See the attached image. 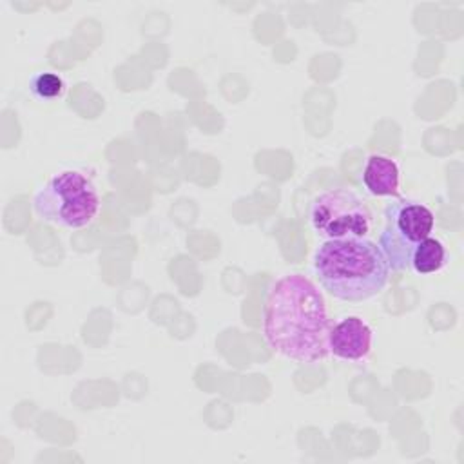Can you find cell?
<instances>
[{
  "mask_svg": "<svg viewBox=\"0 0 464 464\" xmlns=\"http://www.w3.org/2000/svg\"><path fill=\"white\" fill-rule=\"evenodd\" d=\"M263 332L274 352L295 362L326 359L330 319L323 294L303 274L279 277L265 299Z\"/></svg>",
  "mask_w": 464,
  "mask_h": 464,
  "instance_id": "1",
  "label": "cell"
},
{
  "mask_svg": "<svg viewBox=\"0 0 464 464\" xmlns=\"http://www.w3.org/2000/svg\"><path fill=\"white\" fill-rule=\"evenodd\" d=\"M310 223L315 234L326 241L366 237L372 232V212L359 194L335 187L314 198Z\"/></svg>",
  "mask_w": 464,
  "mask_h": 464,
  "instance_id": "5",
  "label": "cell"
},
{
  "mask_svg": "<svg viewBox=\"0 0 464 464\" xmlns=\"http://www.w3.org/2000/svg\"><path fill=\"white\" fill-rule=\"evenodd\" d=\"M34 212L47 223L80 228L89 225L100 207L94 183L80 170H62L34 194Z\"/></svg>",
  "mask_w": 464,
  "mask_h": 464,
  "instance_id": "3",
  "label": "cell"
},
{
  "mask_svg": "<svg viewBox=\"0 0 464 464\" xmlns=\"http://www.w3.org/2000/svg\"><path fill=\"white\" fill-rule=\"evenodd\" d=\"M362 185L372 196L401 198V170L399 165L386 156L373 154L362 169Z\"/></svg>",
  "mask_w": 464,
  "mask_h": 464,
  "instance_id": "7",
  "label": "cell"
},
{
  "mask_svg": "<svg viewBox=\"0 0 464 464\" xmlns=\"http://www.w3.org/2000/svg\"><path fill=\"white\" fill-rule=\"evenodd\" d=\"M433 212L419 201L397 198L384 207V228L377 246L388 261L390 270L402 272L410 266L415 246L433 230Z\"/></svg>",
  "mask_w": 464,
  "mask_h": 464,
  "instance_id": "4",
  "label": "cell"
},
{
  "mask_svg": "<svg viewBox=\"0 0 464 464\" xmlns=\"http://www.w3.org/2000/svg\"><path fill=\"white\" fill-rule=\"evenodd\" d=\"M321 286L335 299L361 303L377 295L390 279V266L368 237L328 239L314 254Z\"/></svg>",
  "mask_w": 464,
  "mask_h": 464,
  "instance_id": "2",
  "label": "cell"
},
{
  "mask_svg": "<svg viewBox=\"0 0 464 464\" xmlns=\"http://www.w3.org/2000/svg\"><path fill=\"white\" fill-rule=\"evenodd\" d=\"M328 350L343 361H362L372 352V328L361 317L348 315L330 328Z\"/></svg>",
  "mask_w": 464,
  "mask_h": 464,
  "instance_id": "6",
  "label": "cell"
},
{
  "mask_svg": "<svg viewBox=\"0 0 464 464\" xmlns=\"http://www.w3.org/2000/svg\"><path fill=\"white\" fill-rule=\"evenodd\" d=\"M29 89L40 100H54V98L63 94L65 85H63L62 76H58L56 72L44 71V72H38L31 78Z\"/></svg>",
  "mask_w": 464,
  "mask_h": 464,
  "instance_id": "9",
  "label": "cell"
},
{
  "mask_svg": "<svg viewBox=\"0 0 464 464\" xmlns=\"http://www.w3.org/2000/svg\"><path fill=\"white\" fill-rule=\"evenodd\" d=\"M444 265H446V248L439 239L431 236L422 239L415 246L410 257V266L417 274H433V272H439Z\"/></svg>",
  "mask_w": 464,
  "mask_h": 464,
  "instance_id": "8",
  "label": "cell"
}]
</instances>
